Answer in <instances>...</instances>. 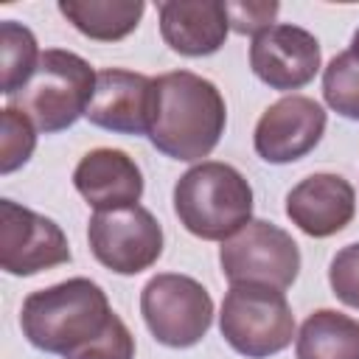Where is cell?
I'll return each instance as SVG.
<instances>
[{"label": "cell", "instance_id": "22", "mask_svg": "<svg viewBox=\"0 0 359 359\" xmlns=\"http://www.w3.org/2000/svg\"><path fill=\"white\" fill-rule=\"evenodd\" d=\"M227 8V20H230V28L236 34H250V36H258L261 31L272 28L275 25V17L280 11V6L275 0H238V3H224Z\"/></svg>", "mask_w": 359, "mask_h": 359}, {"label": "cell", "instance_id": "13", "mask_svg": "<svg viewBox=\"0 0 359 359\" xmlns=\"http://www.w3.org/2000/svg\"><path fill=\"white\" fill-rule=\"evenodd\" d=\"M356 191L339 174H311L286 194V216L311 238H328L351 224Z\"/></svg>", "mask_w": 359, "mask_h": 359}, {"label": "cell", "instance_id": "6", "mask_svg": "<svg viewBox=\"0 0 359 359\" xmlns=\"http://www.w3.org/2000/svg\"><path fill=\"white\" fill-rule=\"evenodd\" d=\"M140 314L160 345L191 348L210 331L213 297L191 275L160 272L140 292Z\"/></svg>", "mask_w": 359, "mask_h": 359}, {"label": "cell", "instance_id": "18", "mask_svg": "<svg viewBox=\"0 0 359 359\" xmlns=\"http://www.w3.org/2000/svg\"><path fill=\"white\" fill-rule=\"evenodd\" d=\"M39 59L42 53L31 28H25L17 20H3L0 22V67H3L0 93L6 98H14L31 81V76L39 67Z\"/></svg>", "mask_w": 359, "mask_h": 359}, {"label": "cell", "instance_id": "8", "mask_svg": "<svg viewBox=\"0 0 359 359\" xmlns=\"http://www.w3.org/2000/svg\"><path fill=\"white\" fill-rule=\"evenodd\" d=\"M87 241L95 261L115 275H137L163 255V227L143 205L93 213Z\"/></svg>", "mask_w": 359, "mask_h": 359}, {"label": "cell", "instance_id": "15", "mask_svg": "<svg viewBox=\"0 0 359 359\" xmlns=\"http://www.w3.org/2000/svg\"><path fill=\"white\" fill-rule=\"evenodd\" d=\"M157 14L165 45L191 59L216 53L230 31L227 8L219 0H165Z\"/></svg>", "mask_w": 359, "mask_h": 359}, {"label": "cell", "instance_id": "9", "mask_svg": "<svg viewBox=\"0 0 359 359\" xmlns=\"http://www.w3.org/2000/svg\"><path fill=\"white\" fill-rule=\"evenodd\" d=\"M70 258L67 236L53 219L14 199H0V266L8 275L28 278L67 264Z\"/></svg>", "mask_w": 359, "mask_h": 359}, {"label": "cell", "instance_id": "14", "mask_svg": "<svg viewBox=\"0 0 359 359\" xmlns=\"http://www.w3.org/2000/svg\"><path fill=\"white\" fill-rule=\"evenodd\" d=\"M73 185L95 213L132 208L143 196L140 165L126 151L109 146L93 149L79 160Z\"/></svg>", "mask_w": 359, "mask_h": 359}, {"label": "cell", "instance_id": "3", "mask_svg": "<svg viewBox=\"0 0 359 359\" xmlns=\"http://www.w3.org/2000/svg\"><path fill=\"white\" fill-rule=\"evenodd\" d=\"M180 224L205 241H227L252 222V188L230 163L202 160L174 185Z\"/></svg>", "mask_w": 359, "mask_h": 359}, {"label": "cell", "instance_id": "20", "mask_svg": "<svg viewBox=\"0 0 359 359\" xmlns=\"http://www.w3.org/2000/svg\"><path fill=\"white\" fill-rule=\"evenodd\" d=\"M34 149H36L34 121L22 109L8 104L0 115V171L11 174V171L22 168L31 160Z\"/></svg>", "mask_w": 359, "mask_h": 359}, {"label": "cell", "instance_id": "5", "mask_svg": "<svg viewBox=\"0 0 359 359\" xmlns=\"http://www.w3.org/2000/svg\"><path fill=\"white\" fill-rule=\"evenodd\" d=\"M219 331L247 359H269L294 339V314L280 289L233 283L222 300Z\"/></svg>", "mask_w": 359, "mask_h": 359}, {"label": "cell", "instance_id": "21", "mask_svg": "<svg viewBox=\"0 0 359 359\" xmlns=\"http://www.w3.org/2000/svg\"><path fill=\"white\" fill-rule=\"evenodd\" d=\"M328 283L337 300L359 311V241L342 247L328 266Z\"/></svg>", "mask_w": 359, "mask_h": 359}, {"label": "cell", "instance_id": "7", "mask_svg": "<svg viewBox=\"0 0 359 359\" xmlns=\"http://www.w3.org/2000/svg\"><path fill=\"white\" fill-rule=\"evenodd\" d=\"M222 275L233 283H258L272 289H289L300 272L297 241L272 222L252 219L233 238L219 247Z\"/></svg>", "mask_w": 359, "mask_h": 359}, {"label": "cell", "instance_id": "24", "mask_svg": "<svg viewBox=\"0 0 359 359\" xmlns=\"http://www.w3.org/2000/svg\"><path fill=\"white\" fill-rule=\"evenodd\" d=\"M348 50H351V53L359 59V28L353 31V39H351V48H348Z\"/></svg>", "mask_w": 359, "mask_h": 359}, {"label": "cell", "instance_id": "11", "mask_svg": "<svg viewBox=\"0 0 359 359\" xmlns=\"http://www.w3.org/2000/svg\"><path fill=\"white\" fill-rule=\"evenodd\" d=\"M320 42L311 31L289 22H278L250 45V67L252 73L272 90H300L320 70Z\"/></svg>", "mask_w": 359, "mask_h": 359}, {"label": "cell", "instance_id": "12", "mask_svg": "<svg viewBox=\"0 0 359 359\" xmlns=\"http://www.w3.org/2000/svg\"><path fill=\"white\" fill-rule=\"evenodd\" d=\"M154 101H157L154 79L123 67H104L98 70L95 95L84 118L93 126L109 132L149 135L154 118Z\"/></svg>", "mask_w": 359, "mask_h": 359}, {"label": "cell", "instance_id": "2", "mask_svg": "<svg viewBox=\"0 0 359 359\" xmlns=\"http://www.w3.org/2000/svg\"><path fill=\"white\" fill-rule=\"evenodd\" d=\"M157 101L149 140L171 160L196 163L208 157L227 126V107L219 87L191 70H171L154 79Z\"/></svg>", "mask_w": 359, "mask_h": 359}, {"label": "cell", "instance_id": "1", "mask_svg": "<svg viewBox=\"0 0 359 359\" xmlns=\"http://www.w3.org/2000/svg\"><path fill=\"white\" fill-rule=\"evenodd\" d=\"M118 320L107 292L90 278H70L56 286L31 292L22 300V337L45 353L76 359L95 345Z\"/></svg>", "mask_w": 359, "mask_h": 359}, {"label": "cell", "instance_id": "16", "mask_svg": "<svg viewBox=\"0 0 359 359\" xmlns=\"http://www.w3.org/2000/svg\"><path fill=\"white\" fill-rule=\"evenodd\" d=\"M146 11L143 0H59V14L95 42L129 36Z\"/></svg>", "mask_w": 359, "mask_h": 359}, {"label": "cell", "instance_id": "23", "mask_svg": "<svg viewBox=\"0 0 359 359\" xmlns=\"http://www.w3.org/2000/svg\"><path fill=\"white\" fill-rule=\"evenodd\" d=\"M76 359H135V337L126 328V323L118 317L112 328Z\"/></svg>", "mask_w": 359, "mask_h": 359}, {"label": "cell", "instance_id": "17", "mask_svg": "<svg viewBox=\"0 0 359 359\" xmlns=\"http://www.w3.org/2000/svg\"><path fill=\"white\" fill-rule=\"evenodd\" d=\"M297 359H359V320L334 309L311 311L294 339Z\"/></svg>", "mask_w": 359, "mask_h": 359}, {"label": "cell", "instance_id": "19", "mask_svg": "<svg viewBox=\"0 0 359 359\" xmlns=\"http://www.w3.org/2000/svg\"><path fill=\"white\" fill-rule=\"evenodd\" d=\"M323 98L337 115L348 121H359V59L351 50L337 53L325 65Z\"/></svg>", "mask_w": 359, "mask_h": 359}, {"label": "cell", "instance_id": "4", "mask_svg": "<svg viewBox=\"0 0 359 359\" xmlns=\"http://www.w3.org/2000/svg\"><path fill=\"white\" fill-rule=\"evenodd\" d=\"M95 79L98 73L79 53L48 48L31 81L8 101L22 109L39 132L53 135L70 129L81 115H87L95 95Z\"/></svg>", "mask_w": 359, "mask_h": 359}, {"label": "cell", "instance_id": "10", "mask_svg": "<svg viewBox=\"0 0 359 359\" xmlns=\"http://www.w3.org/2000/svg\"><path fill=\"white\" fill-rule=\"evenodd\" d=\"M325 135V109L309 95H283L255 123L252 146L266 163L283 165L306 157Z\"/></svg>", "mask_w": 359, "mask_h": 359}]
</instances>
